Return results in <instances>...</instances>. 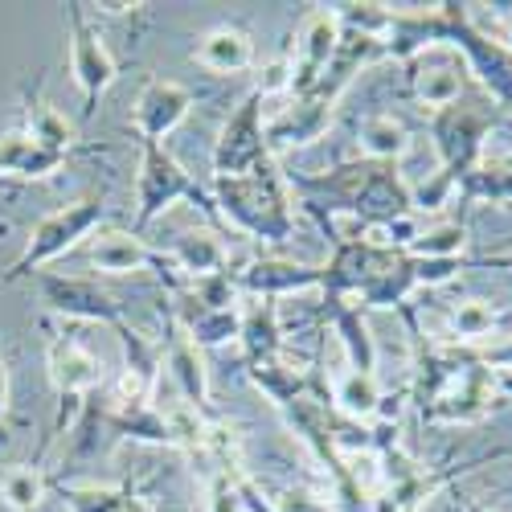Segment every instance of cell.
Returning <instances> with one entry per match:
<instances>
[{"label": "cell", "instance_id": "7c38bea8", "mask_svg": "<svg viewBox=\"0 0 512 512\" xmlns=\"http://www.w3.org/2000/svg\"><path fill=\"white\" fill-rule=\"evenodd\" d=\"M406 91L422 111H447L463 99L467 87V66L451 46H435V50H422L414 62H406Z\"/></svg>", "mask_w": 512, "mask_h": 512}, {"label": "cell", "instance_id": "4dcf8cb0", "mask_svg": "<svg viewBox=\"0 0 512 512\" xmlns=\"http://www.w3.org/2000/svg\"><path fill=\"white\" fill-rule=\"evenodd\" d=\"M0 189H5V185H0Z\"/></svg>", "mask_w": 512, "mask_h": 512}, {"label": "cell", "instance_id": "4fadbf2b", "mask_svg": "<svg viewBox=\"0 0 512 512\" xmlns=\"http://www.w3.org/2000/svg\"><path fill=\"white\" fill-rule=\"evenodd\" d=\"M160 320H164V353H160V369H168V377H173V386L181 394L185 406L201 410V414H218L209 406V377H205V365H201V349L189 340V332L173 320V312H168L160 304Z\"/></svg>", "mask_w": 512, "mask_h": 512}, {"label": "cell", "instance_id": "484cf974", "mask_svg": "<svg viewBox=\"0 0 512 512\" xmlns=\"http://www.w3.org/2000/svg\"><path fill=\"white\" fill-rule=\"evenodd\" d=\"M54 488L62 492L70 512H123V504L136 492L127 484L123 488H99V484H58V480H54Z\"/></svg>", "mask_w": 512, "mask_h": 512}, {"label": "cell", "instance_id": "f1b7e54d", "mask_svg": "<svg viewBox=\"0 0 512 512\" xmlns=\"http://www.w3.org/2000/svg\"><path fill=\"white\" fill-rule=\"evenodd\" d=\"M9 418V369H5V357H0V422Z\"/></svg>", "mask_w": 512, "mask_h": 512}, {"label": "cell", "instance_id": "30bf717a", "mask_svg": "<svg viewBox=\"0 0 512 512\" xmlns=\"http://www.w3.org/2000/svg\"><path fill=\"white\" fill-rule=\"evenodd\" d=\"M336 46H340V21L332 9L316 5L304 17L300 33H295V50L287 58V99L312 95L320 87L328 62L336 58Z\"/></svg>", "mask_w": 512, "mask_h": 512}, {"label": "cell", "instance_id": "7402d4cb", "mask_svg": "<svg viewBox=\"0 0 512 512\" xmlns=\"http://www.w3.org/2000/svg\"><path fill=\"white\" fill-rule=\"evenodd\" d=\"M324 316L332 320L340 345H345V357H349V369L353 373H373V340H369V328H365V316L353 300H324Z\"/></svg>", "mask_w": 512, "mask_h": 512}, {"label": "cell", "instance_id": "9a60e30c", "mask_svg": "<svg viewBox=\"0 0 512 512\" xmlns=\"http://www.w3.org/2000/svg\"><path fill=\"white\" fill-rule=\"evenodd\" d=\"M193 87H185V82L177 78H152L148 87L140 91L136 99V111H132V132L140 140H164L173 127L193 111Z\"/></svg>", "mask_w": 512, "mask_h": 512}, {"label": "cell", "instance_id": "6da1fadb", "mask_svg": "<svg viewBox=\"0 0 512 512\" xmlns=\"http://www.w3.org/2000/svg\"><path fill=\"white\" fill-rule=\"evenodd\" d=\"M496 373L488 369L480 349H451V345H422L418 340V361L410 398L418 406L422 422H480L492 414L496 402Z\"/></svg>", "mask_w": 512, "mask_h": 512}, {"label": "cell", "instance_id": "3957f363", "mask_svg": "<svg viewBox=\"0 0 512 512\" xmlns=\"http://www.w3.org/2000/svg\"><path fill=\"white\" fill-rule=\"evenodd\" d=\"M209 193H213V205H218L222 226H234L259 242H287L295 234L287 181L279 177L275 164L242 177H213Z\"/></svg>", "mask_w": 512, "mask_h": 512}, {"label": "cell", "instance_id": "9c48e42d", "mask_svg": "<svg viewBox=\"0 0 512 512\" xmlns=\"http://www.w3.org/2000/svg\"><path fill=\"white\" fill-rule=\"evenodd\" d=\"M275 164L267 152L263 136V95L250 91L238 111L226 119L218 144H213V177H242V173H259V168Z\"/></svg>", "mask_w": 512, "mask_h": 512}, {"label": "cell", "instance_id": "e0dca14e", "mask_svg": "<svg viewBox=\"0 0 512 512\" xmlns=\"http://www.w3.org/2000/svg\"><path fill=\"white\" fill-rule=\"evenodd\" d=\"M21 103H25V111H21V132H25L29 140H37L41 148H50V152H66V156L91 152V148L78 144L74 123H70L58 107H50V99L41 95V78L25 82V87H21Z\"/></svg>", "mask_w": 512, "mask_h": 512}, {"label": "cell", "instance_id": "7a4b0ae2", "mask_svg": "<svg viewBox=\"0 0 512 512\" xmlns=\"http://www.w3.org/2000/svg\"><path fill=\"white\" fill-rule=\"evenodd\" d=\"M295 189L304 193H328V218L345 213L357 230H373L398 222L414 213V189L406 185L398 164H377V160H353L332 168L328 177H295Z\"/></svg>", "mask_w": 512, "mask_h": 512}, {"label": "cell", "instance_id": "52a82bcc", "mask_svg": "<svg viewBox=\"0 0 512 512\" xmlns=\"http://www.w3.org/2000/svg\"><path fill=\"white\" fill-rule=\"evenodd\" d=\"M66 46H70V78L82 91V123H91L99 111V99L119 78V62L111 58L103 33L91 25L87 5H78V0L66 5Z\"/></svg>", "mask_w": 512, "mask_h": 512}, {"label": "cell", "instance_id": "277c9868", "mask_svg": "<svg viewBox=\"0 0 512 512\" xmlns=\"http://www.w3.org/2000/svg\"><path fill=\"white\" fill-rule=\"evenodd\" d=\"M136 144H140V168H136V234L140 238L173 201L201 205L205 218L213 226H222L218 205H213V193L189 173L173 152H168L164 144H156V140H140V136H136Z\"/></svg>", "mask_w": 512, "mask_h": 512}, {"label": "cell", "instance_id": "8fae6325", "mask_svg": "<svg viewBox=\"0 0 512 512\" xmlns=\"http://www.w3.org/2000/svg\"><path fill=\"white\" fill-rule=\"evenodd\" d=\"M87 263H91L99 275H136V271L156 267L160 279H164V287H173V283L181 279L177 267L168 263V254H164L160 246H152V242L140 238L136 230H119V226L95 230V234L87 238Z\"/></svg>", "mask_w": 512, "mask_h": 512}, {"label": "cell", "instance_id": "83f0119b", "mask_svg": "<svg viewBox=\"0 0 512 512\" xmlns=\"http://www.w3.org/2000/svg\"><path fill=\"white\" fill-rule=\"evenodd\" d=\"M463 246H467V230L451 222V226L422 230V238L406 254H414V259H463Z\"/></svg>", "mask_w": 512, "mask_h": 512}, {"label": "cell", "instance_id": "d4e9b609", "mask_svg": "<svg viewBox=\"0 0 512 512\" xmlns=\"http://www.w3.org/2000/svg\"><path fill=\"white\" fill-rule=\"evenodd\" d=\"M332 406L353 418V422H365L381 410V390H377V377L373 373H349V377H340L336 381V390H332Z\"/></svg>", "mask_w": 512, "mask_h": 512}, {"label": "cell", "instance_id": "cb8c5ba5", "mask_svg": "<svg viewBox=\"0 0 512 512\" xmlns=\"http://www.w3.org/2000/svg\"><path fill=\"white\" fill-rule=\"evenodd\" d=\"M46 488H54V480L41 472V463H13L0 472V500L17 512H29L41 504Z\"/></svg>", "mask_w": 512, "mask_h": 512}, {"label": "cell", "instance_id": "ba28073f", "mask_svg": "<svg viewBox=\"0 0 512 512\" xmlns=\"http://www.w3.org/2000/svg\"><path fill=\"white\" fill-rule=\"evenodd\" d=\"M33 283L41 287V304L58 320L74 324H107L111 332L127 328L123 304L111 291H103L95 279H78V275H58V271H37Z\"/></svg>", "mask_w": 512, "mask_h": 512}, {"label": "cell", "instance_id": "f546056e", "mask_svg": "<svg viewBox=\"0 0 512 512\" xmlns=\"http://www.w3.org/2000/svg\"><path fill=\"white\" fill-rule=\"evenodd\" d=\"M123 512H156V508H152V504H148V500H144L140 492H132V500L123 504Z\"/></svg>", "mask_w": 512, "mask_h": 512}, {"label": "cell", "instance_id": "d6986e66", "mask_svg": "<svg viewBox=\"0 0 512 512\" xmlns=\"http://www.w3.org/2000/svg\"><path fill=\"white\" fill-rule=\"evenodd\" d=\"M238 340H242L246 369L267 365V361H283L287 345H283V328H279V308H275V300H246V304H242Z\"/></svg>", "mask_w": 512, "mask_h": 512}, {"label": "cell", "instance_id": "ffe728a7", "mask_svg": "<svg viewBox=\"0 0 512 512\" xmlns=\"http://www.w3.org/2000/svg\"><path fill=\"white\" fill-rule=\"evenodd\" d=\"M168 254V263L177 267L181 279H209L230 271V250L213 230H197V234H177L168 246H160ZM177 279V283H181Z\"/></svg>", "mask_w": 512, "mask_h": 512}, {"label": "cell", "instance_id": "603a6c76", "mask_svg": "<svg viewBox=\"0 0 512 512\" xmlns=\"http://www.w3.org/2000/svg\"><path fill=\"white\" fill-rule=\"evenodd\" d=\"M357 144H361L365 160L398 164L406 156V148H410V132L394 115H365L361 127H357Z\"/></svg>", "mask_w": 512, "mask_h": 512}, {"label": "cell", "instance_id": "5bb4252c", "mask_svg": "<svg viewBox=\"0 0 512 512\" xmlns=\"http://www.w3.org/2000/svg\"><path fill=\"white\" fill-rule=\"evenodd\" d=\"M332 123V103H324L320 95H295L287 99L271 119H263V136H267V152H291V148H304L316 144Z\"/></svg>", "mask_w": 512, "mask_h": 512}, {"label": "cell", "instance_id": "2e32d148", "mask_svg": "<svg viewBox=\"0 0 512 512\" xmlns=\"http://www.w3.org/2000/svg\"><path fill=\"white\" fill-rule=\"evenodd\" d=\"M238 295H250V300H279V295H295L324 283L320 267H304V263H287V259H254L246 267H230Z\"/></svg>", "mask_w": 512, "mask_h": 512}, {"label": "cell", "instance_id": "4316f807", "mask_svg": "<svg viewBox=\"0 0 512 512\" xmlns=\"http://www.w3.org/2000/svg\"><path fill=\"white\" fill-rule=\"evenodd\" d=\"M463 197H484L496 205H512V164H480L459 181Z\"/></svg>", "mask_w": 512, "mask_h": 512}, {"label": "cell", "instance_id": "44dd1931", "mask_svg": "<svg viewBox=\"0 0 512 512\" xmlns=\"http://www.w3.org/2000/svg\"><path fill=\"white\" fill-rule=\"evenodd\" d=\"M193 62L205 66L209 74H242L254 66V41L238 25H218L197 37Z\"/></svg>", "mask_w": 512, "mask_h": 512}, {"label": "cell", "instance_id": "5b68a950", "mask_svg": "<svg viewBox=\"0 0 512 512\" xmlns=\"http://www.w3.org/2000/svg\"><path fill=\"white\" fill-rule=\"evenodd\" d=\"M107 222V197L103 193H91L82 201H70L62 209H54L50 218H41L33 230H29V242L17 259L0 271V287H17L25 279H33L46 263L62 259L66 250H74L82 238H91L99 226Z\"/></svg>", "mask_w": 512, "mask_h": 512}, {"label": "cell", "instance_id": "ac0fdd59", "mask_svg": "<svg viewBox=\"0 0 512 512\" xmlns=\"http://www.w3.org/2000/svg\"><path fill=\"white\" fill-rule=\"evenodd\" d=\"M70 160H74V156L41 148L37 140H29L21 127H17V132H5V136H0V185H9V181H13V185H25V181H50V177L62 173Z\"/></svg>", "mask_w": 512, "mask_h": 512}, {"label": "cell", "instance_id": "8992f818", "mask_svg": "<svg viewBox=\"0 0 512 512\" xmlns=\"http://www.w3.org/2000/svg\"><path fill=\"white\" fill-rule=\"evenodd\" d=\"M46 328V365H50V390L58 398V418H54V435L50 443L66 431V422H74L87 406L91 394L103 390V361L82 345L70 328H54L50 320H41ZM46 443V447H50Z\"/></svg>", "mask_w": 512, "mask_h": 512}]
</instances>
